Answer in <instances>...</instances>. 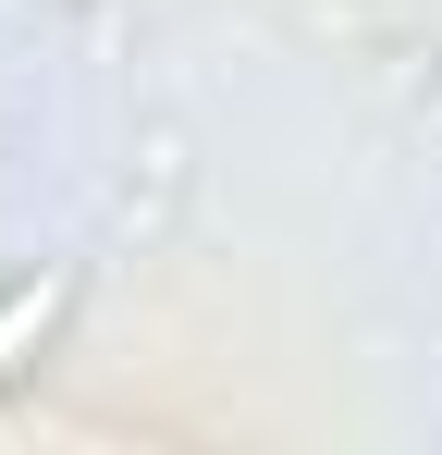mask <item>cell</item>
Masks as SVG:
<instances>
[{"label": "cell", "instance_id": "obj_1", "mask_svg": "<svg viewBox=\"0 0 442 455\" xmlns=\"http://www.w3.org/2000/svg\"><path fill=\"white\" fill-rule=\"evenodd\" d=\"M50 307H62V283H50V271H37V283H12V296H0V381L25 370V345H37V332H50Z\"/></svg>", "mask_w": 442, "mask_h": 455}]
</instances>
